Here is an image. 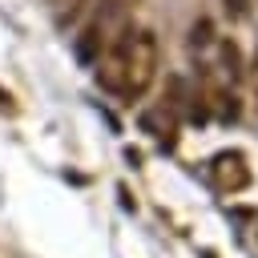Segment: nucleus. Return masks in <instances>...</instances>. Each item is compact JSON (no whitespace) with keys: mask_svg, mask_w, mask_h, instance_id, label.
Instances as JSON below:
<instances>
[{"mask_svg":"<svg viewBox=\"0 0 258 258\" xmlns=\"http://www.w3.org/2000/svg\"><path fill=\"white\" fill-rule=\"evenodd\" d=\"M157 77V40L153 32H133L129 56H125V97H137Z\"/></svg>","mask_w":258,"mask_h":258,"instance_id":"f257e3e1","label":"nucleus"},{"mask_svg":"<svg viewBox=\"0 0 258 258\" xmlns=\"http://www.w3.org/2000/svg\"><path fill=\"white\" fill-rule=\"evenodd\" d=\"M210 169H214V181L222 189H246L250 185V169H246V157L242 153H218Z\"/></svg>","mask_w":258,"mask_h":258,"instance_id":"f03ea898","label":"nucleus"},{"mask_svg":"<svg viewBox=\"0 0 258 258\" xmlns=\"http://www.w3.org/2000/svg\"><path fill=\"white\" fill-rule=\"evenodd\" d=\"M105 28H109V24H105L101 16H93V20L85 24V32L77 36V60H81V64H93V60L101 56V44H105Z\"/></svg>","mask_w":258,"mask_h":258,"instance_id":"7ed1b4c3","label":"nucleus"},{"mask_svg":"<svg viewBox=\"0 0 258 258\" xmlns=\"http://www.w3.org/2000/svg\"><path fill=\"white\" fill-rule=\"evenodd\" d=\"M141 129L153 133V137L165 141V145L173 141V117H169L165 109H145V113H141Z\"/></svg>","mask_w":258,"mask_h":258,"instance_id":"20e7f679","label":"nucleus"},{"mask_svg":"<svg viewBox=\"0 0 258 258\" xmlns=\"http://www.w3.org/2000/svg\"><path fill=\"white\" fill-rule=\"evenodd\" d=\"M222 64H226V73H230V77H238V73H242V56H238V44H234V40H226V44H222Z\"/></svg>","mask_w":258,"mask_h":258,"instance_id":"39448f33","label":"nucleus"},{"mask_svg":"<svg viewBox=\"0 0 258 258\" xmlns=\"http://www.w3.org/2000/svg\"><path fill=\"white\" fill-rule=\"evenodd\" d=\"M189 44L198 48V44H210V20H198L194 28H189Z\"/></svg>","mask_w":258,"mask_h":258,"instance_id":"423d86ee","label":"nucleus"},{"mask_svg":"<svg viewBox=\"0 0 258 258\" xmlns=\"http://www.w3.org/2000/svg\"><path fill=\"white\" fill-rule=\"evenodd\" d=\"M226 12H230L234 20H246V16H250V0H226Z\"/></svg>","mask_w":258,"mask_h":258,"instance_id":"0eeeda50","label":"nucleus"},{"mask_svg":"<svg viewBox=\"0 0 258 258\" xmlns=\"http://www.w3.org/2000/svg\"><path fill=\"white\" fill-rule=\"evenodd\" d=\"M254 81H258V56H254Z\"/></svg>","mask_w":258,"mask_h":258,"instance_id":"6e6552de","label":"nucleus"}]
</instances>
